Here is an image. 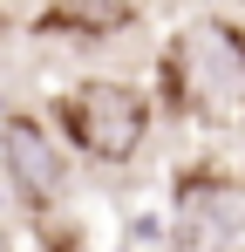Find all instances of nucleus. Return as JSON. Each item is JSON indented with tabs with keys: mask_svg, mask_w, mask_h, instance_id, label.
Segmentation results:
<instances>
[{
	"mask_svg": "<svg viewBox=\"0 0 245 252\" xmlns=\"http://www.w3.org/2000/svg\"><path fill=\"white\" fill-rule=\"evenodd\" d=\"M170 95L211 123L245 116V34L232 21H191L170 41Z\"/></svg>",
	"mask_w": 245,
	"mask_h": 252,
	"instance_id": "obj_1",
	"label": "nucleus"
},
{
	"mask_svg": "<svg viewBox=\"0 0 245 252\" xmlns=\"http://www.w3.org/2000/svg\"><path fill=\"white\" fill-rule=\"evenodd\" d=\"M0 157H7V177L28 205H48L61 184H68V164H61V143L34 123V116H7L0 123Z\"/></svg>",
	"mask_w": 245,
	"mask_h": 252,
	"instance_id": "obj_4",
	"label": "nucleus"
},
{
	"mask_svg": "<svg viewBox=\"0 0 245 252\" xmlns=\"http://www.w3.org/2000/svg\"><path fill=\"white\" fill-rule=\"evenodd\" d=\"M41 28H68V34H116V28H129V7H122V0H61Z\"/></svg>",
	"mask_w": 245,
	"mask_h": 252,
	"instance_id": "obj_5",
	"label": "nucleus"
},
{
	"mask_svg": "<svg viewBox=\"0 0 245 252\" xmlns=\"http://www.w3.org/2000/svg\"><path fill=\"white\" fill-rule=\"evenodd\" d=\"M55 123L68 129V143H75L82 157L129 164V157L143 150V136H150V95L129 89V82H82V89L61 95Z\"/></svg>",
	"mask_w": 245,
	"mask_h": 252,
	"instance_id": "obj_2",
	"label": "nucleus"
},
{
	"mask_svg": "<svg viewBox=\"0 0 245 252\" xmlns=\"http://www.w3.org/2000/svg\"><path fill=\"white\" fill-rule=\"evenodd\" d=\"M177 252H245V184L191 170L177 191Z\"/></svg>",
	"mask_w": 245,
	"mask_h": 252,
	"instance_id": "obj_3",
	"label": "nucleus"
}]
</instances>
